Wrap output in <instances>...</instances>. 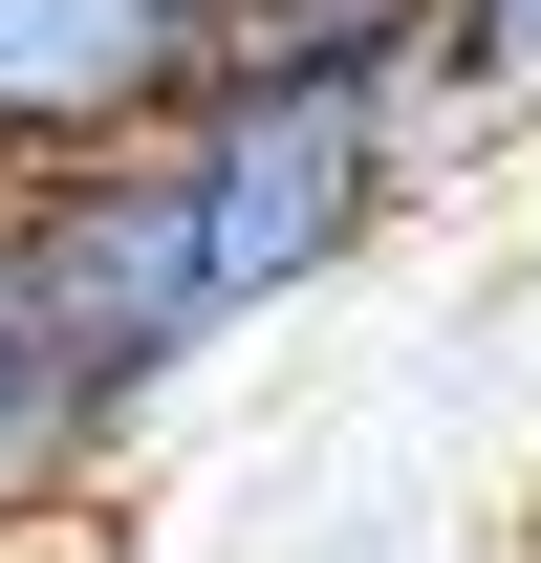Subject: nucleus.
Wrapping results in <instances>:
<instances>
[{
  "label": "nucleus",
  "mask_w": 541,
  "mask_h": 563,
  "mask_svg": "<svg viewBox=\"0 0 541 563\" xmlns=\"http://www.w3.org/2000/svg\"><path fill=\"white\" fill-rule=\"evenodd\" d=\"M0 239H22V282H44V325H66V368L109 390V412H152L196 347H239V303H217V217H196V152H87V174H22L0 196Z\"/></svg>",
  "instance_id": "f03ea898"
},
{
  "label": "nucleus",
  "mask_w": 541,
  "mask_h": 563,
  "mask_svg": "<svg viewBox=\"0 0 541 563\" xmlns=\"http://www.w3.org/2000/svg\"><path fill=\"white\" fill-rule=\"evenodd\" d=\"M520 563H541V542H520Z\"/></svg>",
  "instance_id": "0eeeda50"
},
{
  "label": "nucleus",
  "mask_w": 541,
  "mask_h": 563,
  "mask_svg": "<svg viewBox=\"0 0 541 563\" xmlns=\"http://www.w3.org/2000/svg\"><path fill=\"white\" fill-rule=\"evenodd\" d=\"M455 87L476 109H541V0H455Z\"/></svg>",
  "instance_id": "423d86ee"
},
{
  "label": "nucleus",
  "mask_w": 541,
  "mask_h": 563,
  "mask_svg": "<svg viewBox=\"0 0 541 563\" xmlns=\"http://www.w3.org/2000/svg\"><path fill=\"white\" fill-rule=\"evenodd\" d=\"M217 22L239 0H0V196L217 109Z\"/></svg>",
  "instance_id": "7ed1b4c3"
},
{
  "label": "nucleus",
  "mask_w": 541,
  "mask_h": 563,
  "mask_svg": "<svg viewBox=\"0 0 541 563\" xmlns=\"http://www.w3.org/2000/svg\"><path fill=\"white\" fill-rule=\"evenodd\" d=\"M217 87H455V0H239L217 22Z\"/></svg>",
  "instance_id": "39448f33"
},
{
  "label": "nucleus",
  "mask_w": 541,
  "mask_h": 563,
  "mask_svg": "<svg viewBox=\"0 0 541 563\" xmlns=\"http://www.w3.org/2000/svg\"><path fill=\"white\" fill-rule=\"evenodd\" d=\"M109 455H131V412L66 368L44 282H22V239H0V542H22V520H87V498H109Z\"/></svg>",
  "instance_id": "20e7f679"
},
{
  "label": "nucleus",
  "mask_w": 541,
  "mask_h": 563,
  "mask_svg": "<svg viewBox=\"0 0 541 563\" xmlns=\"http://www.w3.org/2000/svg\"><path fill=\"white\" fill-rule=\"evenodd\" d=\"M433 131H476L455 87H217V109H174L196 217H217V303H239V325L325 303V282L433 196Z\"/></svg>",
  "instance_id": "f257e3e1"
}]
</instances>
